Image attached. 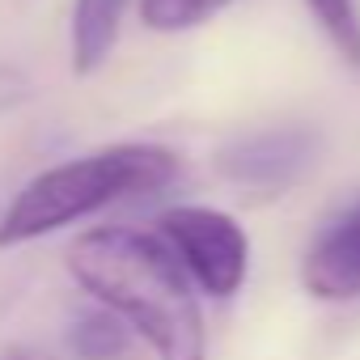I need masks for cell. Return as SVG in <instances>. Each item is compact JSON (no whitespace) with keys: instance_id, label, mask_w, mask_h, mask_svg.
Masks as SVG:
<instances>
[{"instance_id":"cell-1","label":"cell","mask_w":360,"mask_h":360,"mask_svg":"<svg viewBox=\"0 0 360 360\" xmlns=\"http://www.w3.org/2000/svg\"><path fill=\"white\" fill-rule=\"evenodd\" d=\"M72 280L119 314L157 360H204V314L174 250L136 229H94L68 246Z\"/></svg>"},{"instance_id":"cell-2","label":"cell","mask_w":360,"mask_h":360,"mask_svg":"<svg viewBox=\"0 0 360 360\" xmlns=\"http://www.w3.org/2000/svg\"><path fill=\"white\" fill-rule=\"evenodd\" d=\"M178 157L161 144H110L72 161H60L13 195V204L0 217V246H22L47 238L106 204L153 195L174 183Z\"/></svg>"},{"instance_id":"cell-3","label":"cell","mask_w":360,"mask_h":360,"mask_svg":"<svg viewBox=\"0 0 360 360\" xmlns=\"http://www.w3.org/2000/svg\"><path fill=\"white\" fill-rule=\"evenodd\" d=\"M157 229H161L165 246L174 250V259L183 263V271L208 297H233L246 284L250 238L229 212L204 208V204H178V208L161 212Z\"/></svg>"},{"instance_id":"cell-4","label":"cell","mask_w":360,"mask_h":360,"mask_svg":"<svg viewBox=\"0 0 360 360\" xmlns=\"http://www.w3.org/2000/svg\"><path fill=\"white\" fill-rule=\"evenodd\" d=\"M318 153H322L318 127L280 123V127H263V131H250V136H238L233 144H225L217 157V169L233 187H246L259 195H280L309 174Z\"/></svg>"},{"instance_id":"cell-5","label":"cell","mask_w":360,"mask_h":360,"mask_svg":"<svg viewBox=\"0 0 360 360\" xmlns=\"http://www.w3.org/2000/svg\"><path fill=\"white\" fill-rule=\"evenodd\" d=\"M301 284L318 301H356L360 297V200L343 208L305 250Z\"/></svg>"},{"instance_id":"cell-6","label":"cell","mask_w":360,"mask_h":360,"mask_svg":"<svg viewBox=\"0 0 360 360\" xmlns=\"http://www.w3.org/2000/svg\"><path fill=\"white\" fill-rule=\"evenodd\" d=\"M127 0H72V72H98L123 30Z\"/></svg>"},{"instance_id":"cell-7","label":"cell","mask_w":360,"mask_h":360,"mask_svg":"<svg viewBox=\"0 0 360 360\" xmlns=\"http://www.w3.org/2000/svg\"><path fill=\"white\" fill-rule=\"evenodd\" d=\"M127 322L119 314H110L106 305L102 309H85L72 318L68 326V347L77 360H119L127 352Z\"/></svg>"},{"instance_id":"cell-8","label":"cell","mask_w":360,"mask_h":360,"mask_svg":"<svg viewBox=\"0 0 360 360\" xmlns=\"http://www.w3.org/2000/svg\"><path fill=\"white\" fill-rule=\"evenodd\" d=\"M233 0H140V22L157 34H183L229 9Z\"/></svg>"},{"instance_id":"cell-9","label":"cell","mask_w":360,"mask_h":360,"mask_svg":"<svg viewBox=\"0 0 360 360\" xmlns=\"http://www.w3.org/2000/svg\"><path fill=\"white\" fill-rule=\"evenodd\" d=\"M305 9L330 39V47L343 56V64L360 68V5L356 0H305Z\"/></svg>"},{"instance_id":"cell-10","label":"cell","mask_w":360,"mask_h":360,"mask_svg":"<svg viewBox=\"0 0 360 360\" xmlns=\"http://www.w3.org/2000/svg\"><path fill=\"white\" fill-rule=\"evenodd\" d=\"M5 360H51V356L47 352H34V347H13Z\"/></svg>"}]
</instances>
